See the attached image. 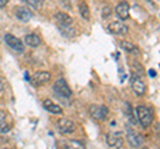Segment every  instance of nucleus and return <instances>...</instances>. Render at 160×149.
I'll list each match as a JSON object with an SVG mask.
<instances>
[{
	"label": "nucleus",
	"mask_w": 160,
	"mask_h": 149,
	"mask_svg": "<svg viewBox=\"0 0 160 149\" xmlns=\"http://www.w3.org/2000/svg\"><path fill=\"white\" fill-rule=\"evenodd\" d=\"M136 117H138V121L143 125V128H148L153 121V112L151 108H148L146 105H138Z\"/></svg>",
	"instance_id": "obj_1"
},
{
	"label": "nucleus",
	"mask_w": 160,
	"mask_h": 149,
	"mask_svg": "<svg viewBox=\"0 0 160 149\" xmlns=\"http://www.w3.org/2000/svg\"><path fill=\"white\" fill-rule=\"evenodd\" d=\"M53 89L58 95L63 96V97H71L72 96V91L69 85L67 84V81L64 79H59V80L53 84Z\"/></svg>",
	"instance_id": "obj_2"
},
{
	"label": "nucleus",
	"mask_w": 160,
	"mask_h": 149,
	"mask_svg": "<svg viewBox=\"0 0 160 149\" xmlns=\"http://www.w3.org/2000/svg\"><path fill=\"white\" fill-rule=\"evenodd\" d=\"M108 108L106 105H92L89 109V113L91 116L98 121H104L108 116Z\"/></svg>",
	"instance_id": "obj_3"
},
{
	"label": "nucleus",
	"mask_w": 160,
	"mask_h": 149,
	"mask_svg": "<svg viewBox=\"0 0 160 149\" xmlns=\"http://www.w3.org/2000/svg\"><path fill=\"white\" fill-rule=\"evenodd\" d=\"M4 40H6V43L8 44V47H11L13 51H16L18 53L24 52V44L16 36H13V35H11V33H7L6 36H4Z\"/></svg>",
	"instance_id": "obj_4"
},
{
	"label": "nucleus",
	"mask_w": 160,
	"mask_h": 149,
	"mask_svg": "<svg viewBox=\"0 0 160 149\" xmlns=\"http://www.w3.org/2000/svg\"><path fill=\"white\" fill-rule=\"evenodd\" d=\"M58 129L64 135H69V133H73L76 131V124L69 118H60L58 123Z\"/></svg>",
	"instance_id": "obj_5"
},
{
	"label": "nucleus",
	"mask_w": 160,
	"mask_h": 149,
	"mask_svg": "<svg viewBox=\"0 0 160 149\" xmlns=\"http://www.w3.org/2000/svg\"><path fill=\"white\" fill-rule=\"evenodd\" d=\"M108 32L113 35H126L128 33V27L123 22H113L111 24H108Z\"/></svg>",
	"instance_id": "obj_6"
},
{
	"label": "nucleus",
	"mask_w": 160,
	"mask_h": 149,
	"mask_svg": "<svg viewBox=\"0 0 160 149\" xmlns=\"http://www.w3.org/2000/svg\"><path fill=\"white\" fill-rule=\"evenodd\" d=\"M49 79H51V73L47 71H42L33 73V76L31 77V83L33 85H43V84L49 81Z\"/></svg>",
	"instance_id": "obj_7"
},
{
	"label": "nucleus",
	"mask_w": 160,
	"mask_h": 149,
	"mask_svg": "<svg viewBox=\"0 0 160 149\" xmlns=\"http://www.w3.org/2000/svg\"><path fill=\"white\" fill-rule=\"evenodd\" d=\"M107 144L108 147L111 148H120L123 147V135L122 133H109V135H107Z\"/></svg>",
	"instance_id": "obj_8"
},
{
	"label": "nucleus",
	"mask_w": 160,
	"mask_h": 149,
	"mask_svg": "<svg viewBox=\"0 0 160 149\" xmlns=\"http://www.w3.org/2000/svg\"><path fill=\"white\" fill-rule=\"evenodd\" d=\"M15 15H16V17L19 20L22 22H29L33 16V13L31 12V9H28L27 7H16L15 8Z\"/></svg>",
	"instance_id": "obj_9"
},
{
	"label": "nucleus",
	"mask_w": 160,
	"mask_h": 149,
	"mask_svg": "<svg viewBox=\"0 0 160 149\" xmlns=\"http://www.w3.org/2000/svg\"><path fill=\"white\" fill-rule=\"evenodd\" d=\"M132 89L138 96H143L146 93V84H144L140 76H135L132 79Z\"/></svg>",
	"instance_id": "obj_10"
},
{
	"label": "nucleus",
	"mask_w": 160,
	"mask_h": 149,
	"mask_svg": "<svg viewBox=\"0 0 160 149\" xmlns=\"http://www.w3.org/2000/svg\"><path fill=\"white\" fill-rule=\"evenodd\" d=\"M115 12H116L118 17L122 19V20H126V19L129 17V6L127 2H122L119 3L116 8H115Z\"/></svg>",
	"instance_id": "obj_11"
},
{
	"label": "nucleus",
	"mask_w": 160,
	"mask_h": 149,
	"mask_svg": "<svg viewBox=\"0 0 160 149\" xmlns=\"http://www.w3.org/2000/svg\"><path fill=\"white\" fill-rule=\"evenodd\" d=\"M128 141L132 147H142L144 144V137L139 133L132 132V129L128 128Z\"/></svg>",
	"instance_id": "obj_12"
},
{
	"label": "nucleus",
	"mask_w": 160,
	"mask_h": 149,
	"mask_svg": "<svg viewBox=\"0 0 160 149\" xmlns=\"http://www.w3.org/2000/svg\"><path fill=\"white\" fill-rule=\"evenodd\" d=\"M55 19H56V22L59 23L60 27H69L72 24V17L69 16V15L64 13V12H59L55 15Z\"/></svg>",
	"instance_id": "obj_13"
},
{
	"label": "nucleus",
	"mask_w": 160,
	"mask_h": 149,
	"mask_svg": "<svg viewBox=\"0 0 160 149\" xmlns=\"http://www.w3.org/2000/svg\"><path fill=\"white\" fill-rule=\"evenodd\" d=\"M43 105L48 112H51V113H56V115H62L63 113L62 107L58 105V104H55V103H52L51 100H46L43 103Z\"/></svg>",
	"instance_id": "obj_14"
},
{
	"label": "nucleus",
	"mask_w": 160,
	"mask_h": 149,
	"mask_svg": "<svg viewBox=\"0 0 160 149\" xmlns=\"http://www.w3.org/2000/svg\"><path fill=\"white\" fill-rule=\"evenodd\" d=\"M24 41L27 43V46L32 47V48L39 47V46H40V43H42V40H40V37L38 36V35H35V33L26 35V37H24Z\"/></svg>",
	"instance_id": "obj_15"
},
{
	"label": "nucleus",
	"mask_w": 160,
	"mask_h": 149,
	"mask_svg": "<svg viewBox=\"0 0 160 149\" xmlns=\"http://www.w3.org/2000/svg\"><path fill=\"white\" fill-rule=\"evenodd\" d=\"M79 12H80V15H82L83 19L89 20V8H88L86 2H82V3L79 4Z\"/></svg>",
	"instance_id": "obj_16"
},
{
	"label": "nucleus",
	"mask_w": 160,
	"mask_h": 149,
	"mask_svg": "<svg viewBox=\"0 0 160 149\" xmlns=\"http://www.w3.org/2000/svg\"><path fill=\"white\" fill-rule=\"evenodd\" d=\"M120 46H122V48H123L126 52H129V53H138V52H139V49L135 47L132 43H129V41H123L122 44H120Z\"/></svg>",
	"instance_id": "obj_17"
},
{
	"label": "nucleus",
	"mask_w": 160,
	"mask_h": 149,
	"mask_svg": "<svg viewBox=\"0 0 160 149\" xmlns=\"http://www.w3.org/2000/svg\"><path fill=\"white\" fill-rule=\"evenodd\" d=\"M64 147H69V148H84V144L80 141H67L64 144Z\"/></svg>",
	"instance_id": "obj_18"
},
{
	"label": "nucleus",
	"mask_w": 160,
	"mask_h": 149,
	"mask_svg": "<svg viewBox=\"0 0 160 149\" xmlns=\"http://www.w3.org/2000/svg\"><path fill=\"white\" fill-rule=\"evenodd\" d=\"M24 3L26 4H28V6H31L32 8H36V9H39L40 7V0H24Z\"/></svg>",
	"instance_id": "obj_19"
},
{
	"label": "nucleus",
	"mask_w": 160,
	"mask_h": 149,
	"mask_svg": "<svg viewBox=\"0 0 160 149\" xmlns=\"http://www.w3.org/2000/svg\"><path fill=\"white\" fill-rule=\"evenodd\" d=\"M9 131V125L6 123V121H0V133H6Z\"/></svg>",
	"instance_id": "obj_20"
},
{
	"label": "nucleus",
	"mask_w": 160,
	"mask_h": 149,
	"mask_svg": "<svg viewBox=\"0 0 160 149\" xmlns=\"http://www.w3.org/2000/svg\"><path fill=\"white\" fill-rule=\"evenodd\" d=\"M6 117H7V113L3 111V109H0V121H3V120H6Z\"/></svg>",
	"instance_id": "obj_21"
},
{
	"label": "nucleus",
	"mask_w": 160,
	"mask_h": 149,
	"mask_svg": "<svg viewBox=\"0 0 160 149\" xmlns=\"http://www.w3.org/2000/svg\"><path fill=\"white\" fill-rule=\"evenodd\" d=\"M109 12H111V11H109V8L106 7V8H104V12H103V17H107L108 15H109Z\"/></svg>",
	"instance_id": "obj_22"
},
{
	"label": "nucleus",
	"mask_w": 160,
	"mask_h": 149,
	"mask_svg": "<svg viewBox=\"0 0 160 149\" xmlns=\"http://www.w3.org/2000/svg\"><path fill=\"white\" fill-rule=\"evenodd\" d=\"M8 3V0H0V7H6Z\"/></svg>",
	"instance_id": "obj_23"
},
{
	"label": "nucleus",
	"mask_w": 160,
	"mask_h": 149,
	"mask_svg": "<svg viewBox=\"0 0 160 149\" xmlns=\"http://www.w3.org/2000/svg\"><path fill=\"white\" fill-rule=\"evenodd\" d=\"M3 89H4V83H3L2 79H0V92H2Z\"/></svg>",
	"instance_id": "obj_24"
},
{
	"label": "nucleus",
	"mask_w": 160,
	"mask_h": 149,
	"mask_svg": "<svg viewBox=\"0 0 160 149\" xmlns=\"http://www.w3.org/2000/svg\"><path fill=\"white\" fill-rule=\"evenodd\" d=\"M149 74H151L152 77H153V76H156V71H153V69H151V71H149Z\"/></svg>",
	"instance_id": "obj_25"
}]
</instances>
